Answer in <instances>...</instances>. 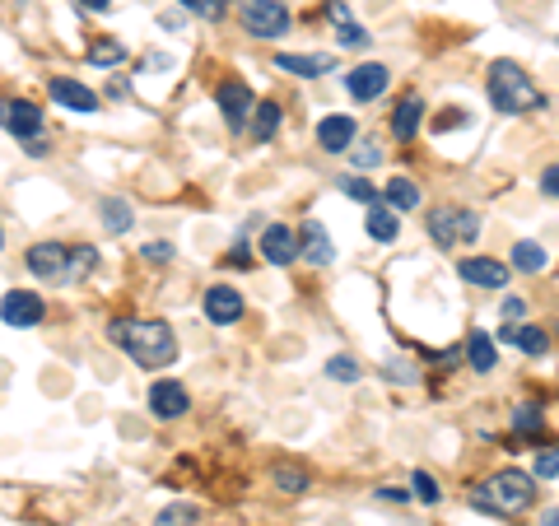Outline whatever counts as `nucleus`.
Here are the masks:
<instances>
[{
	"mask_svg": "<svg viewBox=\"0 0 559 526\" xmlns=\"http://www.w3.org/2000/svg\"><path fill=\"white\" fill-rule=\"evenodd\" d=\"M0 247H5V233H0Z\"/></svg>",
	"mask_w": 559,
	"mask_h": 526,
	"instance_id": "nucleus-47",
	"label": "nucleus"
},
{
	"mask_svg": "<svg viewBox=\"0 0 559 526\" xmlns=\"http://www.w3.org/2000/svg\"><path fill=\"white\" fill-rule=\"evenodd\" d=\"M382 201L392 205L396 215H401V210H415V205H420V187H415L410 177H392V182L382 187Z\"/></svg>",
	"mask_w": 559,
	"mask_h": 526,
	"instance_id": "nucleus-24",
	"label": "nucleus"
},
{
	"mask_svg": "<svg viewBox=\"0 0 559 526\" xmlns=\"http://www.w3.org/2000/svg\"><path fill=\"white\" fill-rule=\"evenodd\" d=\"M532 499H536V480L522 471H499L485 485L471 489V503H476L480 513H494V517L522 513V508H532Z\"/></svg>",
	"mask_w": 559,
	"mask_h": 526,
	"instance_id": "nucleus-3",
	"label": "nucleus"
},
{
	"mask_svg": "<svg viewBox=\"0 0 559 526\" xmlns=\"http://www.w3.org/2000/svg\"><path fill=\"white\" fill-rule=\"evenodd\" d=\"M341 191L350 196V201H359V205H378L382 201V191L369 187L364 177H341Z\"/></svg>",
	"mask_w": 559,
	"mask_h": 526,
	"instance_id": "nucleus-30",
	"label": "nucleus"
},
{
	"mask_svg": "<svg viewBox=\"0 0 559 526\" xmlns=\"http://www.w3.org/2000/svg\"><path fill=\"white\" fill-rule=\"evenodd\" d=\"M24 266L38 275V280H47V284H70L75 280V247H66V243H33L28 247V257H24Z\"/></svg>",
	"mask_w": 559,
	"mask_h": 526,
	"instance_id": "nucleus-5",
	"label": "nucleus"
},
{
	"mask_svg": "<svg viewBox=\"0 0 559 526\" xmlns=\"http://www.w3.org/2000/svg\"><path fill=\"white\" fill-rule=\"evenodd\" d=\"M275 485L285 489V494H303L308 489V471L303 466H275Z\"/></svg>",
	"mask_w": 559,
	"mask_h": 526,
	"instance_id": "nucleus-32",
	"label": "nucleus"
},
{
	"mask_svg": "<svg viewBox=\"0 0 559 526\" xmlns=\"http://www.w3.org/2000/svg\"><path fill=\"white\" fill-rule=\"evenodd\" d=\"M224 261H229V266H252V252H247V243H233Z\"/></svg>",
	"mask_w": 559,
	"mask_h": 526,
	"instance_id": "nucleus-43",
	"label": "nucleus"
},
{
	"mask_svg": "<svg viewBox=\"0 0 559 526\" xmlns=\"http://www.w3.org/2000/svg\"><path fill=\"white\" fill-rule=\"evenodd\" d=\"M490 103L494 112H504V117H522V112H536L546 108V94L532 84V75L518 66V61H494L490 66Z\"/></svg>",
	"mask_w": 559,
	"mask_h": 526,
	"instance_id": "nucleus-2",
	"label": "nucleus"
},
{
	"mask_svg": "<svg viewBox=\"0 0 559 526\" xmlns=\"http://www.w3.org/2000/svg\"><path fill=\"white\" fill-rule=\"evenodd\" d=\"M466 359H471V368H476V373H494L499 350H494V340L485 336V331H471V336H466Z\"/></svg>",
	"mask_w": 559,
	"mask_h": 526,
	"instance_id": "nucleus-23",
	"label": "nucleus"
},
{
	"mask_svg": "<svg viewBox=\"0 0 559 526\" xmlns=\"http://www.w3.org/2000/svg\"><path fill=\"white\" fill-rule=\"evenodd\" d=\"M196 508H191V503H168L164 513L154 517V526H196Z\"/></svg>",
	"mask_w": 559,
	"mask_h": 526,
	"instance_id": "nucleus-31",
	"label": "nucleus"
},
{
	"mask_svg": "<svg viewBox=\"0 0 559 526\" xmlns=\"http://www.w3.org/2000/svg\"><path fill=\"white\" fill-rule=\"evenodd\" d=\"M140 257L154 261V266H164V261H173V243H145L140 247Z\"/></svg>",
	"mask_w": 559,
	"mask_h": 526,
	"instance_id": "nucleus-39",
	"label": "nucleus"
},
{
	"mask_svg": "<svg viewBox=\"0 0 559 526\" xmlns=\"http://www.w3.org/2000/svg\"><path fill=\"white\" fill-rule=\"evenodd\" d=\"M280 103H261L257 112H252V140H271L275 131H280Z\"/></svg>",
	"mask_w": 559,
	"mask_h": 526,
	"instance_id": "nucleus-26",
	"label": "nucleus"
},
{
	"mask_svg": "<svg viewBox=\"0 0 559 526\" xmlns=\"http://www.w3.org/2000/svg\"><path fill=\"white\" fill-rule=\"evenodd\" d=\"M457 275L466 284H476V289H504L513 280V266H504V261H494V257H466L457 261Z\"/></svg>",
	"mask_w": 559,
	"mask_h": 526,
	"instance_id": "nucleus-10",
	"label": "nucleus"
},
{
	"mask_svg": "<svg viewBox=\"0 0 559 526\" xmlns=\"http://www.w3.org/2000/svg\"><path fill=\"white\" fill-rule=\"evenodd\" d=\"M410 485H415V499H420V503H438V499H443V489H438V480L429 471H415V480H410Z\"/></svg>",
	"mask_w": 559,
	"mask_h": 526,
	"instance_id": "nucleus-35",
	"label": "nucleus"
},
{
	"mask_svg": "<svg viewBox=\"0 0 559 526\" xmlns=\"http://www.w3.org/2000/svg\"><path fill=\"white\" fill-rule=\"evenodd\" d=\"M541 526H559V503H555V508H550L546 517H541Z\"/></svg>",
	"mask_w": 559,
	"mask_h": 526,
	"instance_id": "nucleus-46",
	"label": "nucleus"
},
{
	"mask_svg": "<svg viewBox=\"0 0 559 526\" xmlns=\"http://www.w3.org/2000/svg\"><path fill=\"white\" fill-rule=\"evenodd\" d=\"M47 94H52L61 108H70V112H98V94L94 89H84L80 80H70V75H56V80L47 84Z\"/></svg>",
	"mask_w": 559,
	"mask_h": 526,
	"instance_id": "nucleus-17",
	"label": "nucleus"
},
{
	"mask_svg": "<svg viewBox=\"0 0 559 526\" xmlns=\"http://www.w3.org/2000/svg\"><path fill=\"white\" fill-rule=\"evenodd\" d=\"M0 126L19 140H38L42 131V112L33 103H10V98H0Z\"/></svg>",
	"mask_w": 559,
	"mask_h": 526,
	"instance_id": "nucleus-14",
	"label": "nucleus"
},
{
	"mask_svg": "<svg viewBox=\"0 0 559 526\" xmlns=\"http://www.w3.org/2000/svg\"><path fill=\"white\" fill-rule=\"evenodd\" d=\"M42 317H47V303L33 289H10L0 298V322L5 326H38Z\"/></svg>",
	"mask_w": 559,
	"mask_h": 526,
	"instance_id": "nucleus-8",
	"label": "nucleus"
},
{
	"mask_svg": "<svg viewBox=\"0 0 559 526\" xmlns=\"http://www.w3.org/2000/svg\"><path fill=\"white\" fill-rule=\"evenodd\" d=\"M555 475H559V447H546L536 457V480H555Z\"/></svg>",
	"mask_w": 559,
	"mask_h": 526,
	"instance_id": "nucleus-37",
	"label": "nucleus"
},
{
	"mask_svg": "<svg viewBox=\"0 0 559 526\" xmlns=\"http://www.w3.org/2000/svg\"><path fill=\"white\" fill-rule=\"evenodd\" d=\"M117 61H126V47L112 38H98L94 47H89V66H117Z\"/></svg>",
	"mask_w": 559,
	"mask_h": 526,
	"instance_id": "nucleus-29",
	"label": "nucleus"
},
{
	"mask_svg": "<svg viewBox=\"0 0 559 526\" xmlns=\"http://www.w3.org/2000/svg\"><path fill=\"white\" fill-rule=\"evenodd\" d=\"M336 38H341V47H369V28L364 24H350V19H345L341 28H336Z\"/></svg>",
	"mask_w": 559,
	"mask_h": 526,
	"instance_id": "nucleus-36",
	"label": "nucleus"
},
{
	"mask_svg": "<svg viewBox=\"0 0 559 526\" xmlns=\"http://www.w3.org/2000/svg\"><path fill=\"white\" fill-rule=\"evenodd\" d=\"M541 191H546L550 201H559V163H550L546 173H541Z\"/></svg>",
	"mask_w": 559,
	"mask_h": 526,
	"instance_id": "nucleus-41",
	"label": "nucleus"
},
{
	"mask_svg": "<svg viewBox=\"0 0 559 526\" xmlns=\"http://www.w3.org/2000/svg\"><path fill=\"white\" fill-rule=\"evenodd\" d=\"M243 28L261 42H275L289 33V10L285 0H243Z\"/></svg>",
	"mask_w": 559,
	"mask_h": 526,
	"instance_id": "nucleus-6",
	"label": "nucleus"
},
{
	"mask_svg": "<svg viewBox=\"0 0 559 526\" xmlns=\"http://www.w3.org/2000/svg\"><path fill=\"white\" fill-rule=\"evenodd\" d=\"M112 345L122 354H131V364L140 368H168L178 359V336L173 326L159 322V317H122V322L108 326Z\"/></svg>",
	"mask_w": 559,
	"mask_h": 526,
	"instance_id": "nucleus-1",
	"label": "nucleus"
},
{
	"mask_svg": "<svg viewBox=\"0 0 559 526\" xmlns=\"http://www.w3.org/2000/svg\"><path fill=\"white\" fill-rule=\"evenodd\" d=\"M424 229H429V238L438 247H462V243H476L480 238V215L466 210V205H434Z\"/></svg>",
	"mask_w": 559,
	"mask_h": 526,
	"instance_id": "nucleus-4",
	"label": "nucleus"
},
{
	"mask_svg": "<svg viewBox=\"0 0 559 526\" xmlns=\"http://www.w3.org/2000/svg\"><path fill=\"white\" fill-rule=\"evenodd\" d=\"M205 317L215 326H233L243 317V294L229 289V284H215V289H205Z\"/></svg>",
	"mask_w": 559,
	"mask_h": 526,
	"instance_id": "nucleus-16",
	"label": "nucleus"
},
{
	"mask_svg": "<svg viewBox=\"0 0 559 526\" xmlns=\"http://www.w3.org/2000/svg\"><path fill=\"white\" fill-rule=\"evenodd\" d=\"M327 378L331 382H359V378H364V368H359L355 354H331V359H327Z\"/></svg>",
	"mask_w": 559,
	"mask_h": 526,
	"instance_id": "nucleus-27",
	"label": "nucleus"
},
{
	"mask_svg": "<svg viewBox=\"0 0 559 526\" xmlns=\"http://www.w3.org/2000/svg\"><path fill=\"white\" fill-rule=\"evenodd\" d=\"M382 378H387V382H401V387H415V382H420V373H415L406 359H387V364H382Z\"/></svg>",
	"mask_w": 559,
	"mask_h": 526,
	"instance_id": "nucleus-33",
	"label": "nucleus"
},
{
	"mask_svg": "<svg viewBox=\"0 0 559 526\" xmlns=\"http://www.w3.org/2000/svg\"><path fill=\"white\" fill-rule=\"evenodd\" d=\"M387 84H392V70L369 61V66H355L345 75V94L355 98V103H373V98L387 94Z\"/></svg>",
	"mask_w": 559,
	"mask_h": 526,
	"instance_id": "nucleus-9",
	"label": "nucleus"
},
{
	"mask_svg": "<svg viewBox=\"0 0 559 526\" xmlns=\"http://www.w3.org/2000/svg\"><path fill=\"white\" fill-rule=\"evenodd\" d=\"M350 154H355V163H359V168H378V163H382V149L373 145V140H364V145H355V149H350Z\"/></svg>",
	"mask_w": 559,
	"mask_h": 526,
	"instance_id": "nucleus-38",
	"label": "nucleus"
},
{
	"mask_svg": "<svg viewBox=\"0 0 559 526\" xmlns=\"http://www.w3.org/2000/svg\"><path fill=\"white\" fill-rule=\"evenodd\" d=\"M508 261H513V270H522V275H541L550 257H546V247H541V243H532V238H522V243H513Z\"/></svg>",
	"mask_w": 559,
	"mask_h": 526,
	"instance_id": "nucleus-22",
	"label": "nucleus"
},
{
	"mask_svg": "<svg viewBox=\"0 0 559 526\" xmlns=\"http://www.w3.org/2000/svg\"><path fill=\"white\" fill-rule=\"evenodd\" d=\"M317 145L327 149V154H345V149H355V117H345V112H331L317 122Z\"/></svg>",
	"mask_w": 559,
	"mask_h": 526,
	"instance_id": "nucleus-15",
	"label": "nucleus"
},
{
	"mask_svg": "<svg viewBox=\"0 0 559 526\" xmlns=\"http://www.w3.org/2000/svg\"><path fill=\"white\" fill-rule=\"evenodd\" d=\"M420 122H424V98L406 94L401 103H396V112H392V140H415Z\"/></svg>",
	"mask_w": 559,
	"mask_h": 526,
	"instance_id": "nucleus-19",
	"label": "nucleus"
},
{
	"mask_svg": "<svg viewBox=\"0 0 559 526\" xmlns=\"http://www.w3.org/2000/svg\"><path fill=\"white\" fill-rule=\"evenodd\" d=\"M541 424H546L541 405H518V410H513V429H518V433H536Z\"/></svg>",
	"mask_w": 559,
	"mask_h": 526,
	"instance_id": "nucleus-34",
	"label": "nucleus"
},
{
	"mask_svg": "<svg viewBox=\"0 0 559 526\" xmlns=\"http://www.w3.org/2000/svg\"><path fill=\"white\" fill-rule=\"evenodd\" d=\"M159 28H168V33H178V28H182V14L164 10V14H159Z\"/></svg>",
	"mask_w": 559,
	"mask_h": 526,
	"instance_id": "nucleus-44",
	"label": "nucleus"
},
{
	"mask_svg": "<svg viewBox=\"0 0 559 526\" xmlns=\"http://www.w3.org/2000/svg\"><path fill=\"white\" fill-rule=\"evenodd\" d=\"M219 112H224V126L229 131H243V126H252V112H257V98H252V89H247L243 80H224L215 94Z\"/></svg>",
	"mask_w": 559,
	"mask_h": 526,
	"instance_id": "nucleus-7",
	"label": "nucleus"
},
{
	"mask_svg": "<svg viewBox=\"0 0 559 526\" xmlns=\"http://www.w3.org/2000/svg\"><path fill=\"white\" fill-rule=\"evenodd\" d=\"M522 312H527V303H522V298H504V308H499V317H504V322H518Z\"/></svg>",
	"mask_w": 559,
	"mask_h": 526,
	"instance_id": "nucleus-42",
	"label": "nucleus"
},
{
	"mask_svg": "<svg viewBox=\"0 0 559 526\" xmlns=\"http://www.w3.org/2000/svg\"><path fill=\"white\" fill-rule=\"evenodd\" d=\"M75 5H80V10H98V14H103L112 0H75Z\"/></svg>",
	"mask_w": 559,
	"mask_h": 526,
	"instance_id": "nucleus-45",
	"label": "nucleus"
},
{
	"mask_svg": "<svg viewBox=\"0 0 559 526\" xmlns=\"http://www.w3.org/2000/svg\"><path fill=\"white\" fill-rule=\"evenodd\" d=\"M303 243H299V233L289 229V224H271V229L261 233V257L275 261V266H289V261H299Z\"/></svg>",
	"mask_w": 559,
	"mask_h": 526,
	"instance_id": "nucleus-13",
	"label": "nucleus"
},
{
	"mask_svg": "<svg viewBox=\"0 0 559 526\" xmlns=\"http://www.w3.org/2000/svg\"><path fill=\"white\" fill-rule=\"evenodd\" d=\"M94 266H98V252H94V247H75V280H80V275H89Z\"/></svg>",
	"mask_w": 559,
	"mask_h": 526,
	"instance_id": "nucleus-40",
	"label": "nucleus"
},
{
	"mask_svg": "<svg viewBox=\"0 0 559 526\" xmlns=\"http://www.w3.org/2000/svg\"><path fill=\"white\" fill-rule=\"evenodd\" d=\"M299 243H303V252L299 257L308 261V266H331L336 261V243H331V233L322 229V224H303V233H299Z\"/></svg>",
	"mask_w": 559,
	"mask_h": 526,
	"instance_id": "nucleus-18",
	"label": "nucleus"
},
{
	"mask_svg": "<svg viewBox=\"0 0 559 526\" xmlns=\"http://www.w3.org/2000/svg\"><path fill=\"white\" fill-rule=\"evenodd\" d=\"M275 66L285 75H299V80H317V75H331L336 70V56L331 52H280Z\"/></svg>",
	"mask_w": 559,
	"mask_h": 526,
	"instance_id": "nucleus-12",
	"label": "nucleus"
},
{
	"mask_svg": "<svg viewBox=\"0 0 559 526\" xmlns=\"http://www.w3.org/2000/svg\"><path fill=\"white\" fill-rule=\"evenodd\" d=\"M369 238L373 243H396V233H401V219H396V210L387 201H378V205H369Z\"/></svg>",
	"mask_w": 559,
	"mask_h": 526,
	"instance_id": "nucleus-20",
	"label": "nucleus"
},
{
	"mask_svg": "<svg viewBox=\"0 0 559 526\" xmlns=\"http://www.w3.org/2000/svg\"><path fill=\"white\" fill-rule=\"evenodd\" d=\"M150 410H154V419H182L191 410L187 387H182V382H173V378L154 382V387H150Z\"/></svg>",
	"mask_w": 559,
	"mask_h": 526,
	"instance_id": "nucleus-11",
	"label": "nucleus"
},
{
	"mask_svg": "<svg viewBox=\"0 0 559 526\" xmlns=\"http://www.w3.org/2000/svg\"><path fill=\"white\" fill-rule=\"evenodd\" d=\"M187 14H196V19H205V24H219L224 14H229V0H178Z\"/></svg>",
	"mask_w": 559,
	"mask_h": 526,
	"instance_id": "nucleus-28",
	"label": "nucleus"
},
{
	"mask_svg": "<svg viewBox=\"0 0 559 526\" xmlns=\"http://www.w3.org/2000/svg\"><path fill=\"white\" fill-rule=\"evenodd\" d=\"M504 340H508V345H518L522 354H532V359L550 350V336L541 331V326H513V322H504Z\"/></svg>",
	"mask_w": 559,
	"mask_h": 526,
	"instance_id": "nucleus-21",
	"label": "nucleus"
},
{
	"mask_svg": "<svg viewBox=\"0 0 559 526\" xmlns=\"http://www.w3.org/2000/svg\"><path fill=\"white\" fill-rule=\"evenodd\" d=\"M98 215H103V224H108L112 233L131 229V201H122V196H103V201H98Z\"/></svg>",
	"mask_w": 559,
	"mask_h": 526,
	"instance_id": "nucleus-25",
	"label": "nucleus"
}]
</instances>
